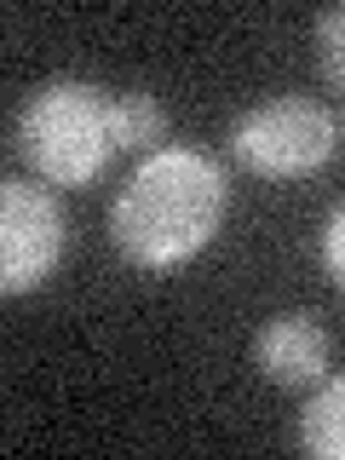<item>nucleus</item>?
I'll return each instance as SVG.
<instances>
[{"label": "nucleus", "mask_w": 345, "mask_h": 460, "mask_svg": "<svg viewBox=\"0 0 345 460\" xmlns=\"http://www.w3.org/2000/svg\"><path fill=\"white\" fill-rule=\"evenodd\" d=\"M230 213L225 167L196 144H162L110 201V242L138 270H179L213 248Z\"/></svg>", "instance_id": "1"}, {"label": "nucleus", "mask_w": 345, "mask_h": 460, "mask_svg": "<svg viewBox=\"0 0 345 460\" xmlns=\"http://www.w3.org/2000/svg\"><path fill=\"white\" fill-rule=\"evenodd\" d=\"M12 144L47 184L81 190L115 162L121 150V127H115V98L98 81L58 75L40 81L23 98L18 121H12Z\"/></svg>", "instance_id": "2"}, {"label": "nucleus", "mask_w": 345, "mask_h": 460, "mask_svg": "<svg viewBox=\"0 0 345 460\" xmlns=\"http://www.w3.org/2000/svg\"><path fill=\"white\" fill-rule=\"evenodd\" d=\"M340 150V121L328 104L316 98H265L230 127V155H236L248 172L259 179H305V172H323Z\"/></svg>", "instance_id": "3"}, {"label": "nucleus", "mask_w": 345, "mask_h": 460, "mask_svg": "<svg viewBox=\"0 0 345 460\" xmlns=\"http://www.w3.org/2000/svg\"><path fill=\"white\" fill-rule=\"evenodd\" d=\"M64 248H69V225L47 184H23V179L0 184V288L12 299L47 288V277L64 265Z\"/></svg>", "instance_id": "4"}, {"label": "nucleus", "mask_w": 345, "mask_h": 460, "mask_svg": "<svg viewBox=\"0 0 345 460\" xmlns=\"http://www.w3.org/2000/svg\"><path fill=\"white\" fill-rule=\"evenodd\" d=\"M253 368L265 374L270 385H282V392L316 385L328 374V334H323V323L305 316V311H277L253 334Z\"/></svg>", "instance_id": "5"}, {"label": "nucleus", "mask_w": 345, "mask_h": 460, "mask_svg": "<svg viewBox=\"0 0 345 460\" xmlns=\"http://www.w3.org/2000/svg\"><path fill=\"white\" fill-rule=\"evenodd\" d=\"M299 449L316 460H345V374L316 380L311 402L299 409Z\"/></svg>", "instance_id": "6"}, {"label": "nucleus", "mask_w": 345, "mask_h": 460, "mask_svg": "<svg viewBox=\"0 0 345 460\" xmlns=\"http://www.w3.org/2000/svg\"><path fill=\"white\" fill-rule=\"evenodd\" d=\"M115 127H121V150H162L167 104L155 93H144V86H133V93L115 98Z\"/></svg>", "instance_id": "7"}, {"label": "nucleus", "mask_w": 345, "mask_h": 460, "mask_svg": "<svg viewBox=\"0 0 345 460\" xmlns=\"http://www.w3.org/2000/svg\"><path fill=\"white\" fill-rule=\"evenodd\" d=\"M316 64H323V75L334 93H345V0L340 6H328L323 18H316Z\"/></svg>", "instance_id": "8"}, {"label": "nucleus", "mask_w": 345, "mask_h": 460, "mask_svg": "<svg viewBox=\"0 0 345 460\" xmlns=\"http://www.w3.org/2000/svg\"><path fill=\"white\" fill-rule=\"evenodd\" d=\"M323 265H328V277L345 288V201L328 213V225H323Z\"/></svg>", "instance_id": "9"}]
</instances>
